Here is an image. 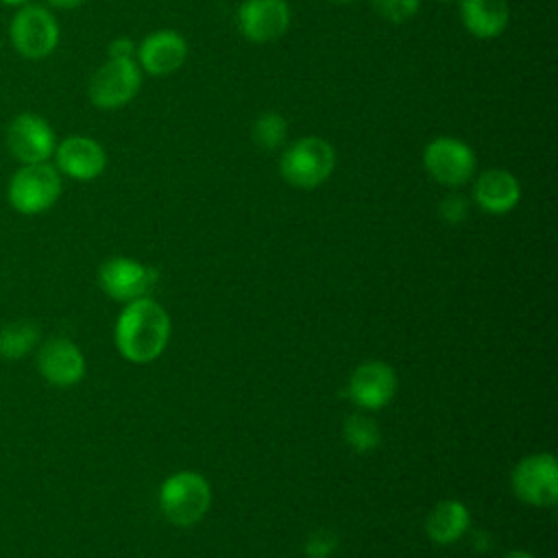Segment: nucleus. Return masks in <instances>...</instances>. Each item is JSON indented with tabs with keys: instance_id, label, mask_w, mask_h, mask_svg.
<instances>
[{
	"instance_id": "obj_11",
	"label": "nucleus",
	"mask_w": 558,
	"mask_h": 558,
	"mask_svg": "<svg viewBox=\"0 0 558 558\" xmlns=\"http://www.w3.org/2000/svg\"><path fill=\"white\" fill-rule=\"evenodd\" d=\"M397 386L399 379L390 364L381 360H368L351 373L347 395L360 410H381L392 401Z\"/></svg>"
},
{
	"instance_id": "obj_4",
	"label": "nucleus",
	"mask_w": 558,
	"mask_h": 558,
	"mask_svg": "<svg viewBox=\"0 0 558 558\" xmlns=\"http://www.w3.org/2000/svg\"><path fill=\"white\" fill-rule=\"evenodd\" d=\"M61 172L50 161L20 166L7 187V198L17 214L37 216L48 211L61 196Z\"/></svg>"
},
{
	"instance_id": "obj_7",
	"label": "nucleus",
	"mask_w": 558,
	"mask_h": 558,
	"mask_svg": "<svg viewBox=\"0 0 558 558\" xmlns=\"http://www.w3.org/2000/svg\"><path fill=\"white\" fill-rule=\"evenodd\" d=\"M423 166L436 183L460 187L473 179L477 159L466 142L451 135H438L423 148Z\"/></svg>"
},
{
	"instance_id": "obj_9",
	"label": "nucleus",
	"mask_w": 558,
	"mask_h": 558,
	"mask_svg": "<svg viewBox=\"0 0 558 558\" xmlns=\"http://www.w3.org/2000/svg\"><path fill=\"white\" fill-rule=\"evenodd\" d=\"M7 148L20 166L41 163L54 155L57 135L50 122L33 111L17 113L7 126Z\"/></svg>"
},
{
	"instance_id": "obj_2",
	"label": "nucleus",
	"mask_w": 558,
	"mask_h": 558,
	"mask_svg": "<svg viewBox=\"0 0 558 558\" xmlns=\"http://www.w3.org/2000/svg\"><path fill=\"white\" fill-rule=\"evenodd\" d=\"M211 506V486L196 471H177L159 486V508L179 527L198 523Z\"/></svg>"
},
{
	"instance_id": "obj_20",
	"label": "nucleus",
	"mask_w": 558,
	"mask_h": 558,
	"mask_svg": "<svg viewBox=\"0 0 558 558\" xmlns=\"http://www.w3.org/2000/svg\"><path fill=\"white\" fill-rule=\"evenodd\" d=\"M342 438L349 449L357 453H371L379 447L381 432L373 416H368L366 412H353L342 423Z\"/></svg>"
},
{
	"instance_id": "obj_27",
	"label": "nucleus",
	"mask_w": 558,
	"mask_h": 558,
	"mask_svg": "<svg viewBox=\"0 0 558 558\" xmlns=\"http://www.w3.org/2000/svg\"><path fill=\"white\" fill-rule=\"evenodd\" d=\"M504 558H536V556L530 554V551H525V549H510Z\"/></svg>"
},
{
	"instance_id": "obj_16",
	"label": "nucleus",
	"mask_w": 558,
	"mask_h": 558,
	"mask_svg": "<svg viewBox=\"0 0 558 558\" xmlns=\"http://www.w3.org/2000/svg\"><path fill=\"white\" fill-rule=\"evenodd\" d=\"M473 201L482 211L490 216H504L519 205L521 183L510 170H484L473 183Z\"/></svg>"
},
{
	"instance_id": "obj_5",
	"label": "nucleus",
	"mask_w": 558,
	"mask_h": 558,
	"mask_svg": "<svg viewBox=\"0 0 558 558\" xmlns=\"http://www.w3.org/2000/svg\"><path fill=\"white\" fill-rule=\"evenodd\" d=\"M61 28L52 11L44 4L26 2L15 11L9 24V39L24 59L39 61L50 57L59 46Z\"/></svg>"
},
{
	"instance_id": "obj_19",
	"label": "nucleus",
	"mask_w": 558,
	"mask_h": 558,
	"mask_svg": "<svg viewBox=\"0 0 558 558\" xmlns=\"http://www.w3.org/2000/svg\"><path fill=\"white\" fill-rule=\"evenodd\" d=\"M41 340V329L35 320H15L0 327V357L22 360Z\"/></svg>"
},
{
	"instance_id": "obj_14",
	"label": "nucleus",
	"mask_w": 558,
	"mask_h": 558,
	"mask_svg": "<svg viewBox=\"0 0 558 558\" xmlns=\"http://www.w3.org/2000/svg\"><path fill=\"white\" fill-rule=\"evenodd\" d=\"M37 371L39 375L59 388L74 386L85 375V357L83 351L63 336L48 338L37 349Z\"/></svg>"
},
{
	"instance_id": "obj_3",
	"label": "nucleus",
	"mask_w": 558,
	"mask_h": 558,
	"mask_svg": "<svg viewBox=\"0 0 558 558\" xmlns=\"http://www.w3.org/2000/svg\"><path fill=\"white\" fill-rule=\"evenodd\" d=\"M336 168V148L318 135H305L292 142L281 159L279 172L281 177L299 190H314L323 185Z\"/></svg>"
},
{
	"instance_id": "obj_12",
	"label": "nucleus",
	"mask_w": 558,
	"mask_h": 558,
	"mask_svg": "<svg viewBox=\"0 0 558 558\" xmlns=\"http://www.w3.org/2000/svg\"><path fill=\"white\" fill-rule=\"evenodd\" d=\"M54 168L74 181H94L107 168V153L89 135H68L57 142Z\"/></svg>"
},
{
	"instance_id": "obj_8",
	"label": "nucleus",
	"mask_w": 558,
	"mask_h": 558,
	"mask_svg": "<svg viewBox=\"0 0 558 558\" xmlns=\"http://www.w3.org/2000/svg\"><path fill=\"white\" fill-rule=\"evenodd\" d=\"M510 486L514 497L527 506H554L558 501V462L554 453L521 458L510 473Z\"/></svg>"
},
{
	"instance_id": "obj_28",
	"label": "nucleus",
	"mask_w": 558,
	"mask_h": 558,
	"mask_svg": "<svg viewBox=\"0 0 558 558\" xmlns=\"http://www.w3.org/2000/svg\"><path fill=\"white\" fill-rule=\"evenodd\" d=\"M28 0H0V4H4V7H24Z\"/></svg>"
},
{
	"instance_id": "obj_22",
	"label": "nucleus",
	"mask_w": 558,
	"mask_h": 558,
	"mask_svg": "<svg viewBox=\"0 0 558 558\" xmlns=\"http://www.w3.org/2000/svg\"><path fill=\"white\" fill-rule=\"evenodd\" d=\"M368 2L379 17L392 24H403L412 20L421 9V0H368Z\"/></svg>"
},
{
	"instance_id": "obj_1",
	"label": "nucleus",
	"mask_w": 558,
	"mask_h": 558,
	"mask_svg": "<svg viewBox=\"0 0 558 558\" xmlns=\"http://www.w3.org/2000/svg\"><path fill=\"white\" fill-rule=\"evenodd\" d=\"M170 316L150 296L124 303L113 327L118 353L133 364L155 362L170 340Z\"/></svg>"
},
{
	"instance_id": "obj_6",
	"label": "nucleus",
	"mask_w": 558,
	"mask_h": 558,
	"mask_svg": "<svg viewBox=\"0 0 558 558\" xmlns=\"http://www.w3.org/2000/svg\"><path fill=\"white\" fill-rule=\"evenodd\" d=\"M142 87L137 59H107L89 78L87 96L96 109L116 111L129 105Z\"/></svg>"
},
{
	"instance_id": "obj_21",
	"label": "nucleus",
	"mask_w": 558,
	"mask_h": 558,
	"mask_svg": "<svg viewBox=\"0 0 558 558\" xmlns=\"http://www.w3.org/2000/svg\"><path fill=\"white\" fill-rule=\"evenodd\" d=\"M253 142L264 150H275L288 140V122L277 111H266L253 120L251 126Z\"/></svg>"
},
{
	"instance_id": "obj_29",
	"label": "nucleus",
	"mask_w": 558,
	"mask_h": 558,
	"mask_svg": "<svg viewBox=\"0 0 558 558\" xmlns=\"http://www.w3.org/2000/svg\"><path fill=\"white\" fill-rule=\"evenodd\" d=\"M331 2H336V4H351V2H355V0H331Z\"/></svg>"
},
{
	"instance_id": "obj_15",
	"label": "nucleus",
	"mask_w": 558,
	"mask_h": 558,
	"mask_svg": "<svg viewBox=\"0 0 558 558\" xmlns=\"http://www.w3.org/2000/svg\"><path fill=\"white\" fill-rule=\"evenodd\" d=\"M137 63L150 76L174 74L187 59V41L181 33L163 28L148 33L137 44Z\"/></svg>"
},
{
	"instance_id": "obj_30",
	"label": "nucleus",
	"mask_w": 558,
	"mask_h": 558,
	"mask_svg": "<svg viewBox=\"0 0 558 558\" xmlns=\"http://www.w3.org/2000/svg\"><path fill=\"white\" fill-rule=\"evenodd\" d=\"M442 4H451V2H460V0H440Z\"/></svg>"
},
{
	"instance_id": "obj_25",
	"label": "nucleus",
	"mask_w": 558,
	"mask_h": 558,
	"mask_svg": "<svg viewBox=\"0 0 558 558\" xmlns=\"http://www.w3.org/2000/svg\"><path fill=\"white\" fill-rule=\"evenodd\" d=\"M109 59H135L137 57V44L131 37H116L107 48Z\"/></svg>"
},
{
	"instance_id": "obj_23",
	"label": "nucleus",
	"mask_w": 558,
	"mask_h": 558,
	"mask_svg": "<svg viewBox=\"0 0 558 558\" xmlns=\"http://www.w3.org/2000/svg\"><path fill=\"white\" fill-rule=\"evenodd\" d=\"M338 547V538L331 530H316L307 536L303 551L307 558H329Z\"/></svg>"
},
{
	"instance_id": "obj_13",
	"label": "nucleus",
	"mask_w": 558,
	"mask_h": 558,
	"mask_svg": "<svg viewBox=\"0 0 558 558\" xmlns=\"http://www.w3.org/2000/svg\"><path fill=\"white\" fill-rule=\"evenodd\" d=\"M290 17L286 0H244L238 9V28L244 39L268 44L290 28Z\"/></svg>"
},
{
	"instance_id": "obj_10",
	"label": "nucleus",
	"mask_w": 558,
	"mask_h": 558,
	"mask_svg": "<svg viewBox=\"0 0 558 558\" xmlns=\"http://www.w3.org/2000/svg\"><path fill=\"white\" fill-rule=\"evenodd\" d=\"M159 275L153 266H146L133 257L116 255L100 264L98 286L113 301L129 303L140 296H148Z\"/></svg>"
},
{
	"instance_id": "obj_17",
	"label": "nucleus",
	"mask_w": 558,
	"mask_h": 558,
	"mask_svg": "<svg viewBox=\"0 0 558 558\" xmlns=\"http://www.w3.org/2000/svg\"><path fill=\"white\" fill-rule=\"evenodd\" d=\"M460 20L477 39L499 37L510 22L508 0H460Z\"/></svg>"
},
{
	"instance_id": "obj_18",
	"label": "nucleus",
	"mask_w": 558,
	"mask_h": 558,
	"mask_svg": "<svg viewBox=\"0 0 558 558\" xmlns=\"http://www.w3.org/2000/svg\"><path fill=\"white\" fill-rule=\"evenodd\" d=\"M471 527L469 508L458 499L438 501L425 521V532L436 545H451L460 541Z\"/></svg>"
},
{
	"instance_id": "obj_24",
	"label": "nucleus",
	"mask_w": 558,
	"mask_h": 558,
	"mask_svg": "<svg viewBox=\"0 0 558 558\" xmlns=\"http://www.w3.org/2000/svg\"><path fill=\"white\" fill-rule=\"evenodd\" d=\"M438 214L442 218V222L447 225H460L469 218V201L466 196L458 194V192H451L447 194L440 205H438Z\"/></svg>"
},
{
	"instance_id": "obj_26",
	"label": "nucleus",
	"mask_w": 558,
	"mask_h": 558,
	"mask_svg": "<svg viewBox=\"0 0 558 558\" xmlns=\"http://www.w3.org/2000/svg\"><path fill=\"white\" fill-rule=\"evenodd\" d=\"M50 7H54V9H76V7H81V4H85L87 0H46Z\"/></svg>"
}]
</instances>
